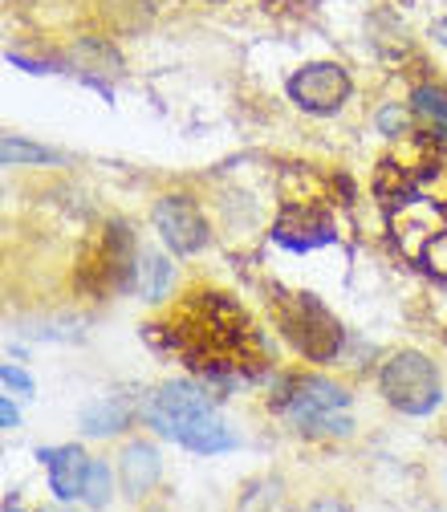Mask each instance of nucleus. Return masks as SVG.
<instances>
[{
    "instance_id": "nucleus-1",
    "label": "nucleus",
    "mask_w": 447,
    "mask_h": 512,
    "mask_svg": "<svg viewBox=\"0 0 447 512\" xmlns=\"http://www.w3.org/2000/svg\"><path fill=\"white\" fill-rule=\"evenodd\" d=\"M139 415L155 435L175 439L179 447H187V452H196V456H220V452L240 447V435L216 411V403L208 399V387H196V382H187V378L155 387L139 403Z\"/></svg>"
},
{
    "instance_id": "nucleus-2",
    "label": "nucleus",
    "mask_w": 447,
    "mask_h": 512,
    "mask_svg": "<svg viewBox=\"0 0 447 512\" xmlns=\"http://www.w3.org/2000/svg\"><path fill=\"white\" fill-rule=\"evenodd\" d=\"M378 391L395 411L403 415H431L443 403V382L439 370L427 354L419 350H399L382 362L378 370Z\"/></svg>"
},
{
    "instance_id": "nucleus-3",
    "label": "nucleus",
    "mask_w": 447,
    "mask_h": 512,
    "mask_svg": "<svg viewBox=\"0 0 447 512\" xmlns=\"http://www.w3.org/2000/svg\"><path fill=\"white\" fill-rule=\"evenodd\" d=\"M277 322H281V334L293 342V350L305 354L309 362L338 358V350H342V326H338V317L322 301H317V297L297 293V297L281 301Z\"/></svg>"
},
{
    "instance_id": "nucleus-4",
    "label": "nucleus",
    "mask_w": 447,
    "mask_h": 512,
    "mask_svg": "<svg viewBox=\"0 0 447 512\" xmlns=\"http://www.w3.org/2000/svg\"><path fill=\"white\" fill-rule=\"evenodd\" d=\"M285 90H289L297 110L326 118V114H338L346 106V98L354 94V82H350V74L338 66V61H309V66H301L289 78Z\"/></svg>"
},
{
    "instance_id": "nucleus-5",
    "label": "nucleus",
    "mask_w": 447,
    "mask_h": 512,
    "mask_svg": "<svg viewBox=\"0 0 447 512\" xmlns=\"http://www.w3.org/2000/svg\"><path fill=\"white\" fill-rule=\"evenodd\" d=\"M94 261L82 265V277L86 285H94L98 293H118L135 281V265H139V252H135V240L126 232V224H106L98 244H94Z\"/></svg>"
},
{
    "instance_id": "nucleus-6",
    "label": "nucleus",
    "mask_w": 447,
    "mask_h": 512,
    "mask_svg": "<svg viewBox=\"0 0 447 512\" xmlns=\"http://www.w3.org/2000/svg\"><path fill=\"white\" fill-rule=\"evenodd\" d=\"M155 232L163 236V244L175 256H196L212 240V228H208L200 204L191 200V196H183V191H175V196H163L155 204Z\"/></svg>"
},
{
    "instance_id": "nucleus-7",
    "label": "nucleus",
    "mask_w": 447,
    "mask_h": 512,
    "mask_svg": "<svg viewBox=\"0 0 447 512\" xmlns=\"http://www.w3.org/2000/svg\"><path fill=\"white\" fill-rule=\"evenodd\" d=\"M37 460L49 468V492L70 504V500H82V488H86V472H90V460L78 443H61V447H41Z\"/></svg>"
},
{
    "instance_id": "nucleus-8",
    "label": "nucleus",
    "mask_w": 447,
    "mask_h": 512,
    "mask_svg": "<svg viewBox=\"0 0 447 512\" xmlns=\"http://www.w3.org/2000/svg\"><path fill=\"white\" fill-rule=\"evenodd\" d=\"M159 476H163L159 447L147 443V439L126 443V452L118 456V480H122V492L131 496V500H143L147 492H155Z\"/></svg>"
},
{
    "instance_id": "nucleus-9",
    "label": "nucleus",
    "mask_w": 447,
    "mask_h": 512,
    "mask_svg": "<svg viewBox=\"0 0 447 512\" xmlns=\"http://www.w3.org/2000/svg\"><path fill=\"white\" fill-rule=\"evenodd\" d=\"M131 419H135V407L126 403L122 395H110V399L90 403V407L78 415V427H82L90 439H106V435L126 431V427H131Z\"/></svg>"
},
{
    "instance_id": "nucleus-10",
    "label": "nucleus",
    "mask_w": 447,
    "mask_h": 512,
    "mask_svg": "<svg viewBox=\"0 0 447 512\" xmlns=\"http://www.w3.org/2000/svg\"><path fill=\"white\" fill-rule=\"evenodd\" d=\"M135 285H139L143 301L159 305V301L171 293V285H175V265L167 261V256L143 248V252H139V265H135Z\"/></svg>"
},
{
    "instance_id": "nucleus-11",
    "label": "nucleus",
    "mask_w": 447,
    "mask_h": 512,
    "mask_svg": "<svg viewBox=\"0 0 447 512\" xmlns=\"http://www.w3.org/2000/svg\"><path fill=\"white\" fill-rule=\"evenodd\" d=\"M0 159H5V167H33V163H57L61 155L21 139V135H5V143H0Z\"/></svg>"
},
{
    "instance_id": "nucleus-12",
    "label": "nucleus",
    "mask_w": 447,
    "mask_h": 512,
    "mask_svg": "<svg viewBox=\"0 0 447 512\" xmlns=\"http://www.w3.org/2000/svg\"><path fill=\"white\" fill-rule=\"evenodd\" d=\"M411 106H415V110L435 126V131L447 139V90H439V86H415Z\"/></svg>"
},
{
    "instance_id": "nucleus-13",
    "label": "nucleus",
    "mask_w": 447,
    "mask_h": 512,
    "mask_svg": "<svg viewBox=\"0 0 447 512\" xmlns=\"http://www.w3.org/2000/svg\"><path fill=\"white\" fill-rule=\"evenodd\" d=\"M114 496V476H110V464L106 460H90V472H86V488H82V500L90 508H106Z\"/></svg>"
},
{
    "instance_id": "nucleus-14",
    "label": "nucleus",
    "mask_w": 447,
    "mask_h": 512,
    "mask_svg": "<svg viewBox=\"0 0 447 512\" xmlns=\"http://www.w3.org/2000/svg\"><path fill=\"white\" fill-rule=\"evenodd\" d=\"M374 122H378V131L387 135V139L407 135V110H403V102H387V106H378Z\"/></svg>"
},
{
    "instance_id": "nucleus-15",
    "label": "nucleus",
    "mask_w": 447,
    "mask_h": 512,
    "mask_svg": "<svg viewBox=\"0 0 447 512\" xmlns=\"http://www.w3.org/2000/svg\"><path fill=\"white\" fill-rule=\"evenodd\" d=\"M423 261H427V269H431L435 277H443V281H447V232H435V236L427 240Z\"/></svg>"
},
{
    "instance_id": "nucleus-16",
    "label": "nucleus",
    "mask_w": 447,
    "mask_h": 512,
    "mask_svg": "<svg viewBox=\"0 0 447 512\" xmlns=\"http://www.w3.org/2000/svg\"><path fill=\"white\" fill-rule=\"evenodd\" d=\"M0 378H5V387H9V391H17V395H33V378H29L21 366L5 362V366H0Z\"/></svg>"
},
{
    "instance_id": "nucleus-17",
    "label": "nucleus",
    "mask_w": 447,
    "mask_h": 512,
    "mask_svg": "<svg viewBox=\"0 0 447 512\" xmlns=\"http://www.w3.org/2000/svg\"><path fill=\"white\" fill-rule=\"evenodd\" d=\"M0 423H5V431L21 427V411L13 407V399H9V395H5V399H0Z\"/></svg>"
},
{
    "instance_id": "nucleus-18",
    "label": "nucleus",
    "mask_w": 447,
    "mask_h": 512,
    "mask_svg": "<svg viewBox=\"0 0 447 512\" xmlns=\"http://www.w3.org/2000/svg\"><path fill=\"white\" fill-rule=\"evenodd\" d=\"M431 37H435V41H439V45H447V17H443V21H435V25H431Z\"/></svg>"
}]
</instances>
